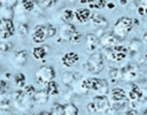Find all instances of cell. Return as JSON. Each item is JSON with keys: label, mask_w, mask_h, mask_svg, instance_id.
<instances>
[{"label": "cell", "mask_w": 147, "mask_h": 115, "mask_svg": "<svg viewBox=\"0 0 147 115\" xmlns=\"http://www.w3.org/2000/svg\"><path fill=\"white\" fill-rule=\"evenodd\" d=\"M79 86H80V90L84 93L93 91L96 94L106 95V93L108 92L107 80L102 79V78H98V77H87V78H85L80 82Z\"/></svg>", "instance_id": "6da1fadb"}, {"label": "cell", "mask_w": 147, "mask_h": 115, "mask_svg": "<svg viewBox=\"0 0 147 115\" xmlns=\"http://www.w3.org/2000/svg\"><path fill=\"white\" fill-rule=\"evenodd\" d=\"M103 66H105V61H103L102 53L95 52V53H92L90 55L86 63L82 64V70L87 71V72H92V74H99L102 71Z\"/></svg>", "instance_id": "7a4b0ae2"}, {"label": "cell", "mask_w": 147, "mask_h": 115, "mask_svg": "<svg viewBox=\"0 0 147 115\" xmlns=\"http://www.w3.org/2000/svg\"><path fill=\"white\" fill-rule=\"evenodd\" d=\"M132 28H133L132 18L124 16V17H121L116 21L114 29H113V33L117 37L118 40H122L127 36L129 32H131Z\"/></svg>", "instance_id": "3957f363"}, {"label": "cell", "mask_w": 147, "mask_h": 115, "mask_svg": "<svg viewBox=\"0 0 147 115\" xmlns=\"http://www.w3.org/2000/svg\"><path fill=\"white\" fill-rule=\"evenodd\" d=\"M127 52H129L127 47H125L123 45H115L113 47L105 48L102 55H103V57L106 56L107 59H109L111 61L119 62V61L124 60L127 56Z\"/></svg>", "instance_id": "277c9868"}, {"label": "cell", "mask_w": 147, "mask_h": 115, "mask_svg": "<svg viewBox=\"0 0 147 115\" xmlns=\"http://www.w3.org/2000/svg\"><path fill=\"white\" fill-rule=\"evenodd\" d=\"M34 78L38 84L46 85L48 82L55 78V69L52 66H42L36 71Z\"/></svg>", "instance_id": "5b68a950"}, {"label": "cell", "mask_w": 147, "mask_h": 115, "mask_svg": "<svg viewBox=\"0 0 147 115\" xmlns=\"http://www.w3.org/2000/svg\"><path fill=\"white\" fill-rule=\"evenodd\" d=\"M15 33V25L11 18H0V39H8Z\"/></svg>", "instance_id": "8992f818"}, {"label": "cell", "mask_w": 147, "mask_h": 115, "mask_svg": "<svg viewBox=\"0 0 147 115\" xmlns=\"http://www.w3.org/2000/svg\"><path fill=\"white\" fill-rule=\"evenodd\" d=\"M93 105H94V108H95V113H109L110 112V108H111V105H110V101L109 99L106 97V95H95L92 100Z\"/></svg>", "instance_id": "52a82bcc"}, {"label": "cell", "mask_w": 147, "mask_h": 115, "mask_svg": "<svg viewBox=\"0 0 147 115\" xmlns=\"http://www.w3.org/2000/svg\"><path fill=\"white\" fill-rule=\"evenodd\" d=\"M48 38V33H47V29L45 24H39L36 25L32 31H31V40L36 44H41L44 43L46 39Z\"/></svg>", "instance_id": "ba28073f"}, {"label": "cell", "mask_w": 147, "mask_h": 115, "mask_svg": "<svg viewBox=\"0 0 147 115\" xmlns=\"http://www.w3.org/2000/svg\"><path fill=\"white\" fill-rule=\"evenodd\" d=\"M100 45V39L96 34H93V33H88L86 36V49L88 53H95L98 51Z\"/></svg>", "instance_id": "9c48e42d"}, {"label": "cell", "mask_w": 147, "mask_h": 115, "mask_svg": "<svg viewBox=\"0 0 147 115\" xmlns=\"http://www.w3.org/2000/svg\"><path fill=\"white\" fill-rule=\"evenodd\" d=\"M79 61V55L76 52H67L62 57H61V63L64 67H72Z\"/></svg>", "instance_id": "30bf717a"}, {"label": "cell", "mask_w": 147, "mask_h": 115, "mask_svg": "<svg viewBox=\"0 0 147 115\" xmlns=\"http://www.w3.org/2000/svg\"><path fill=\"white\" fill-rule=\"evenodd\" d=\"M137 74H138L137 68L133 64H126L121 69V77L124 80H132L133 78L137 77Z\"/></svg>", "instance_id": "8fae6325"}, {"label": "cell", "mask_w": 147, "mask_h": 115, "mask_svg": "<svg viewBox=\"0 0 147 115\" xmlns=\"http://www.w3.org/2000/svg\"><path fill=\"white\" fill-rule=\"evenodd\" d=\"M76 26L71 23H64L61 28H60V36H61V39L63 40H70L71 36L76 32Z\"/></svg>", "instance_id": "7c38bea8"}, {"label": "cell", "mask_w": 147, "mask_h": 115, "mask_svg": "<svg viewBox=\"0 0 147 115\" xmlns=\"http://www.w3.org/2000/svg\"><path fill=\"white\" fill-rule=\"evenodd\" d=\"M100 39V45L103 47V48H107V47H113L115 45H117V37L113 33V32H108V33H105Z\"/></svg>", "instance_id": "4fadbf2b"}, {"label": "cell", "mask_w": 147, "mask_h": 115, "mask_svg": "<svg viewBox=\"0 0 147 115\" xmlns=\"http://www.w3.org/2000/svg\"><path fill=\"white\" fill-rule=\"evenodd\" d=\"M92 16V13L88 8H78L75 12V17L77 20V22L79 23H84L87 22Z\"/></svg>", "instance_id": "5bb4252c"}, {"label": "cell", "mask_w": 147, "mask_h": 115, "mask_svg": "<svg viewBox=\"0 0 147 115\" xmlns=\"http://www.w3.org/2000/svg\"><path fill=\"white\" fill-rule=\"evenodd\" d=\"M126 98V92L121 87H115L110 91V99L113 102H121L124 101Z\"/></svg>", "instance_id": "9a60e30c"}, {"label": "cell", "mask_w": 147, "mask_h": 115, "mask_svg": "<svg viewBox=\"0 0 147 115\" xmlns=\"http://www.w3.org/2000/svg\"><path fill=\"white\" fill-rule=\"evenodd\" d=\"M48 46H36L32 48V56L36 60H44L48 53Z\"/></svg>", "instance_id": "2e32d148"}, {"label": "cell", "mask_w": 147, "mask_h": 115, "mask_svg": "<svg viewBox=\"0 0 147 115\" xmlns=\"http://www.w3.org/2000/svg\"><path fill=\"white\" fill-rule=\"evenodd\" d=\"M45 91L48 95H57L60 93V86L59 84L53 79L51 82H48L46 85H45Z\"/></svg>", "instance_id": "e0dca14e"}, {"label": "cell", "mask_w": 147, "mask_h": 115, "mask_svg": "<svg viewBox=\"0 0 147 115\" xmlns=\"http://www.w3.org/2000/svg\"><path fill=\"white\" fill-rule=\"evenodd\" d=\"M141 97H142V92H141V90L139 89L138 85L133 84L132 87H131V90H130V92L127 93V98H129L131 101H134V102H136V101L140 100Z\"/></svg>", "instance_id": "ac0fdd59"}, {"label": "cell", "mask_w": 147, "mask_h": 115, "mask_svg": "<svg viewBox=\"0 0 147 115\" xmlns=\"http://www.w3.org/2000/svg\"><path fill=\"white\" fill-rule=\"evenodd\" d=\"M91 21H92V23L95 25V26H98V28H106L107 26V20L102 16V15H100V14H92V16H91Z\"/></svg>", "instance_id": "d6986e66"}, {"label": "cell", "mask_w": 147, "mask_h": 115, "mask_svg": "<svg viewBox=\"0 0 147 115\" xmlns=\"http://www.w3.org/2000/svg\"><path fill=\"white\" fill-rule=\"evenodd\" d=\"M77 75H78L77 72L65 71V72H63V74H62L61 79H62V82H63L65 85H71V84L75 82V79H76V78H78V76H77Z\"/></svg>", "instance_id": "ffe728a7"}, {"label": "cell", "mask_w": 147, "mask_h": 115, "mask_svg": "<svg viewBox=\"0 0 147 115\" xmlns=\"http://www.w3.org/2000/svg\"><path fill=\"white\" fill-rule=\"evenodd\" d=\"M48 94L46 93V91L45 90H42V91H36V93H34V95L32 97V100L33 101H36L37 103H45L47 100H48Z\"/></svg>", "instance_id": "44dd1931"}, {"label": "cell", "mask_w": 147, "mask_h": 115, "mask_svg": "<svg viewBox=\"0 0 147 115\" xmlns=\"http://www.w3.org/2000/svg\"><path fill=\"white\" fill-rule=\"evenodd\" d=\"M64 115H78V107L75 103H65L63 105Z\"/></svg>", "instance_id": "7402d4cb"}, {"label": "cell", "mask_w": 147, "mask_h": 115, "mask_svg": "<svg viewBox=\"0 0 147 115\" xmlns=\"http://www.w3.org/2000/svg\"><path fill=\"white\" fill-rule=\"evenodd\" d=\"M61 17L64 23H71V21L75 17V12L72 9H64L61 14Z\"/></svg>", "instance_id": "603a6c76"}, {"label": "cell", "mask_w": 147, "mask_h": 115, "mask_svg": "<svg viewBox=\"0 0 147 115\" xmlns=\"http://www.w3.org/2000/svg\"><path fill=\"white\" fill-rule=\"evenodd\" d=\"M26 60H28V53H26V51L21 49V51H18L15 54V61H16V63H18V64L22 66V64H24L26 62Z\"/></svg>", "instance_id": "cb8c5ba5"}, {"label": "cell", "mask_w": 147, "mask_h": 115, "mask_svg": "<svg viewBox=\"0 0 147 115\" xmlns=\"http://www.w3.org/2000/svg\"><path fill=\"white\" fill-rule=\"evenodd\" d=\"M25 80H26V78H25V75L23 72H17L14 76V83L17 87H21V89L24 87L25 86Z\"/></svg>", "instance_id": "d4e9b609"}, {"label": "cell", "mask_w": 147, "mask_h": 115, "mask_svg": "<svg viewBox=\"0 0 147 115\" xmlns=\"http://www.w3.org/2000/svg\"><path fill=\"white\" fill-rule=\"evenodd\" d=\"M13 16H14L13 8L0 6V18H11L13 20Z\"/></svg>", "instance_id": "484cf974"}, {"label": "cell", "mask_w": 147, "mask_h": 115, "mask_svg": "<svg viewBox=\"0 0 147 115\" xmlns=\"http://www.w3.org/2000/svg\"><path fill=\"white\" fill-rule=\"evenodd\" d=\"M22 6L26 12H32L37 6V0H22Z\"/></svg>", "instance_id": "4316f807"}, {"label": "cell", "mask_w": 147, "mask_h": 115, "mask_svg": "<svg viewBox=\"0 0 147 115\" xmlns=\"http://www.w3.org/2000/svg\"><path fill=\"white\" fill-rule=\"evenodd\" d=\"M87 3L90 5V8L100 9L106 6V0H87Z\"/></svg>", "instance_id": "83f0119b"}, {"label": "cell", "mask_w": 147, "mask_h": 115, "mask_svg": "<svg viewBox=\"0 0 147 115\" xmlns=\"http://www.w3.org/2000/svg\"><path fill=\"white\" fill-rule=\"evenodd\" d=\"M51 115H64V108H63V105L61 103H55L51 112H49Z\"/></svg>", "instance_id": "f1b7e54d"}, {"label": "cell", "mask_w": 147, "mask_h": 115, "mask_svg": "<svg viewBox=\"0 0 147 115\" xmlns=\"http://www.w3.org/2000/svg\"><path fill=\"white\" fill-rule=\"evenodd\" d=\"M57 2H59V0H37V3H39V5H41L42 7H46V8L53 7Z\"/></svg>", "instance_id": "f546056e"}, {"label": "cell", "mask_w": 147, "mask_h": 115, "mask_svg": "<svg viewBox=\"0 0 147 115\" xmlns=\"http://www.w3.org/2000/svg\"><path fill=\"white\" fill-rule=\"evenodd\" d=\"M45 25H46V29H47L48 38H51V37H54V36L57 33V30H56V28H55L53 24H51V23H46Z\"/></svg>", "instance_id": "4dcf8cb0"}, {"label": "cell", "mask_w": 147, "mask_h": 115, "mask_svg": "<svg viewBox=\"0 0 147 115\" xmlns=\"http://www.w3.org/2000/svg\"><path fill=\"white\" fill-rule=\"evenodd\" d=\"M82 40H83V34H82L79 31H76V32L71 36V38H70L69 41H71V43H74V44H79Z\"/></svg>", "instance_id": "1f68e13d"}, {"label": "cell", "mask_w": 147, "mask_h": 115, "mask_svg": "<svg viewBox=\"0 0 147 115\" xmlns=\"http://www.w3.org/2000/svg\"><path fill=\"white\" fill-rule=\"evenodd\" d=\"M8 90H9L8 83L6 80H3V79H0V95L6 94L8 92Z\"/></svg>", "instance_id": "d6a6232c"}, {"label": "cell", "mask_w": 147, "mask_h": 115, "mask_svg": "<svg viewBox=\"0 0 147 115\" xmlns=\"http://www.w3.org/2000/svg\"><path fill=\"white\" fill-rule=\"evenodd\" d=\"M18 0H0V5L5 6V7H9V8H14L17 5Z\"/></svg>", "instance_id": "836d02e7"}, {"label": "cell", "mask_w": 147, "mask_h": 115, "mask_svg": "<svg viewBox=\"0 0 147 115\" xmlns=\"http://www.w3.org/2000/svg\"><path fill=\"white\" fill-rule=\"evenodd\" d=\"M24 93H25L28 97L32 98V97L34 95V93H36V87H34L33 85H28V86H24Z\"/></svg>", "instance_id": "e575fe53"}, {"label": "cell", "mask_w": 147, "mask_h": 115, "mask_svg": "<svg viewBox=\"0 0 147 115\" xmlns=\"http://www.w3.org/2000/svg\"><path fill=\"white\" fill-rule=\"evenodd\" d=\"M109 74H110V77H111L113 82H116V79L121 77V69L114 68V69H111V70H110V72H109Z\"/></svg>", "instance_id": "d590c367"}, {"label": "cell", "mask_w": 147, "mask_h": 115, "mask_svg": "<svg viewBox=\"0 0 147 115\" xmlns=\"http://www.w3.org/2000/svg\"><path fill=\"white\" fill-rule=\"evenodd\" d=\"M11 47V44L8 43H0V54H3L6 52H8Z\"/></svg>", "instance_id": "8d00e7d4"}, {"label": "cell", "mask_w": 147, "mask_h": 115, "mask_svg": "<svg viewBox=\"0 0 147 115\" xmlns=\"http://www.w3.org/2000/svg\"><path fill=\"white\" fill-rule=\"evenodd\" d=\"M9 107H10V101H9L8 99H2V100H0V108H1V109L7 110V109H9Z\"/></svg>", "instance_id": "74e56055"}, {"label": "cell", "mask_w": 147, "mask_h": 115, "mask_svg": "<svg viewBox=\"0 0 147 115\" xmlns=\"http://www.w3.org/2000/svg\"><path fill=\"white\" fill-rule=\"evenodd\" d=\"M139 46H140V41H138V40H132L131 43H130V45H129V47H127V49H132V51H137L138 48H139Z\"/></svg>", "instance_id": "f35d334b"}, {"label": "cell", "mask_w": 147, "mask_h": 115, "mask_svg": "<svg viewBox=\"0 0 147 115\" xmlns=\"http://www.w3.org/2000/svg\"><path fill=\"white\" fill-rule=\"evenodd\" d=\"M18 32H20L22 36H26V34H28V25H26V24H21Z\"/></svg>", "instance_id": "ab89813d"}, {"label": "cell", "mask_w": 147, "mask_h": 115, "mask_svg": "<svg viewBox=\"0 0 147 115\" xmlns=\"http://www.w3.org/2000/svg\"><path fill=\"white\" fill-rule=\"evenodd\" d=\"M87 110H88L90 113H95V108H94V105H93V102H92V101L87 105Z\"/></svg>", "instance_id": "60d3db41"}, {"label": "cell", "mask_w": 147, "mask_h": 115, "mask_svg": "<svg viewBox=\"0 0 147 115\" xmlns=\"http://www.w3.org/2000/svg\"><path fill=\"white\" fill-rule=\"evenodd\" d=\"M137 12H138V14L139 15H145V7H138V9H137Z\"/></svg>", "instance_id": "b9f144b4"}, {"label": "cell", "mask_w": 147, "mask_h": 115, "mask_svg": "<svg viewBox=\"0 0 147 115\" xmlns=\"http://www.w3.org/2000/svg\"><path fill=\"white\" fill-rule=\"evenodd\" d=\"M106 6H107L109 9H114V8H115V3H114V2H107Z\"/></svg>", "instance_id": "7bdbcfd3"}, {"label": "cell", "mask_w": 147, "mask_h": 115, "mask_svg": "<svg viewBox=\"0 0 147 115\" xmlns=\"http://www.w3.org/2000/svg\"><path fill=\"white\" fill-rule=\"evenodd\" d=\"M38 115H51V114H49V112H40Z\"/></svg>", "instance_id": "ee69618b"}, {"label": "cell", "mask_w": 147, "mask_h": 115, "mask_svg": "<svg viewBox=\"0 0 147 115\" xmlns=\"http://www.w3.org/2000/svg\"><path fill=\"white\" fill-rule=\"evenodd\" d=\"M119 1H121V5H123V6L127 3V0H119Z\"/></svg>", "instance_id": "f6af8a7d"}, {"label": "cell", "mask_w": 147, "mask_h": 115, "mask_svg": "<svg viewBox=\"0 0 147 115\" xmlns=\"http://www.w3.org/2000/svg\"><path fill=\"white\" fill-rule=\"evenodd\" d=\"M142 38H144V40H145V41H147V31L144 33V37H142Z\"/></svg>", "instance_id": "bcb514c9"}, {"label": "cell", "mask_w": 147, "mask_h": 115, "mask_svg": "<svg viewBox=\"0 0 147 115\" xmlns=\"http://www.w3.org/2000/svg\"><path fill=\"white\" fill-rule=\"evenodd\" d=\"M80 3H87V0H79Z\"/></svg>", "instance_id": "7dc6e473"}, {"label": "cell", "mask_w": 147, "mask_h": 115, "mask_svg": "<svg viewBox=\"0 0 147 115\" xmlns=\"http://www.w3.org/2000/svg\"><path fill=\"white\" fill-rule=\"evenodd\" d=\"M10 76H11V75H10V74H8V72H7V74H6V77H7V78H10Z\"/></svg>", "instance_id": "c3c4849f"}, {"label": "cell", "mask_w": 147, "mask_h": 115, "mask_svg": "<svg viewBox=\"0 0 147 115\" xmlns=\"http://www.w3.org/2000/svg\"><path fill=\"white\" fill-rule=\"evenodd\" d=\"M147 14V8H145V15Z\"/></svg>", "instance_id": "681fc988"}, {"label": "cell", "mask_w": 147, "mask_h": 115, "mask_svg": "<svg viewBox=\"0 0 147 115\" xmlns=\"http://www.w3.org/2000/svg\"><path fill=\"white\" fill-rule=\"evenodd\" d=\"M22 115H28V114H22Z\"/></svg>", "instance_id": "f907efd6"}, {"label": "cell", "mask_w": 147, "mask_h": 115, "mask_svg": "<svg viewBox=\"0 0 147 115\" xmlns=\"http://www.w3.org/2000/svg\"><path fill=\"white\" fill-rule=\"evenodd\" d=\"M14 115H17V114H14Z\"/></svg>", "instance_id": "816d5d0a"}, {"label": "cell", "mask_w": 147, "mask_h": 115, "mask_svg": "<svg viewBox=\"0 0 147 115\" xmlns=\"http://www.w3.org/2000/svg\"><path fill=\"white\" fill-rule=\"evenodd\" d=\"M122 115H124V114H122Z\"/></svg>", "instance_id": "f5cc1de1"}]
</instances>
